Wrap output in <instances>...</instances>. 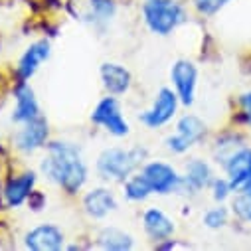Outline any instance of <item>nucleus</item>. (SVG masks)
<instances>
[{
    "label": "nucleus",
    "mask_w": 251,
    "mask_h": 251,
    "mask_svg": "<svg viewBox=\"0 0 251 251\" xmlns=\"http://www.w3.org/2000/svg\"><path fill=\"white\" fill-rule=\"evenodd\" d=\"M44 172L57 182L64 190L75 194L87 180V168L75 147L68 143H53L50 145V154L42 164Z\"/></svg>",
    "instance_id": "1"
},
{
    "label": "nucleus",
    "mask_w": 251,
    "mask_h": 251,
    "mask_svg": "<svg viewBox=\"0 0 251 251\" xmlns=\"http://www.w3.org/2000/svg\"><path fill=\"white\" fill-rule=\"evenodd\" d=\"M143 14L147 26L160 36L170 34L184 20V10L174 0H145Z\"/></svg>",
    "instance_id": "2"
},
{
    "label": "nucleus",
    "mask_w": 251,
    "mask_h": 251,
    "mask_svg": "<svg viewBox=\"0 0 251 251\" xmlns=\"http://www.w3.org/2000/svg\"><path fill=\"white\" fill-rule=\"evenodd\" d=\"M145 151H121V149H111L105 151L99 160H97V168L105 178H113V180H125L143 160Z\"/></svg>",
    "instance_id": "3"
},
{
    "label": "nucleus",
    "mask_w": 251,
    "mask_h": 251,
    "mask_svg": "<svg viewBox=\"0 0 251 251\" xmlns=\"http://www.w3.org/2000/svg\"><path fill=\"white\" fill-rule=\"evenodd\" d=\"M231 192L251 194V149H239L226 158Z\"/></svg>",
    "instance_id": "4"
},
{
    "label": "nucleus",
    "mask_w": 251,
    "mask_h": 251,
    "mask_svg": "<svg viewBox=\"0 0 251 251\" xmlns=\"http://www.w3.org/2000/svg\"><path fill=\"white\" fill-rule=\"evenodd\" d=\"M91 119H93V123L101 125L105 131H109L115 137H125L129 133V123L123 119L121 107L115 97H105L103 101H99Z\"/></svg>",
    "instance_id": "5"
},
{
    "label": "nucleus",
    "mask_w": 251,
    "mask_h": 251,
    "mask_svg": "<svg viewBox=\"0 0 251 251\" xmlns=\"http://www.w3.org/2000/svg\"><path fill=\"white\" fill-rule=\"evenodd\" d=\"M206 133V127L204 123L198 119V117H182L178 127H176V135L170 137L166 143H168V149L174 151V152H184L188 151L194 143H198Z\"/></svg>",
    "instance_id": "6"
},
{
    "label": "nucleus",
    "mask_w": 251,
    "mask_h": 251,
    "mask_svg": "<svg viewBox=\"0 0 251 251\" xmlns=\"http://www.w3.org/2000/svg\"><path fill=\"white\" fill-rule=\"evenodd\" d=\"M176 107H178V95L172 89L164 87V89L158 91V95L154 99V105L147 113H143L141 121L147 125V127H152V129L162 127L164 123H168L174 117Z\"/></svg>",
    "instance_id": "7"
},
{
    "label": "nucleus",
    "mask_w": 251,
    "mask_h": 251,
    "mask_svg": "<svg viewBox=\"0 0 251 251\" xmlns=\"http://www.w3.org/2000/svg\"><path fill=\"white\" fill-rule=\"evenodd\" d=\"M196 79H198V72H196L194 64H190V61H186V59L176 61L172 68V81H174L178 97L182 99L184 105H192V101H194Z\"/></svg>",
    "instance_id": "8"
},
{
    "label": "nucleus",
    "mask_w": 251,
    "mask_h": 251,
    "mask_svg": "<svg viewBox=\"0 0 251 251\" xmlns=\"http://www.w3.org/2000/svg\"><path fill=\"white\" fill-rule=\"evenodd\" d=\"M143 176L147 178L149 186L152 192H158V194H168L172 192L174 188L178 186L180 182V176L176 174V170L164 162H151L145 166L143 170Z\"/></svg>",
    "instance_id": "9"
},
{
    "label": "nucleus",
    "mask_w": 251,
    "mask_h": 251,
    "mask_svg": "<svg viewBox=\"0 0 251 251\" xmlns=\"http://www.w3.org/2000/svg\"><path fill=\"white\" fill-rule=\"evenodd\" d=\"M64 245V235L53 226H40L26 235V247L34 251H57Z\"/></svg>",
    "instance_id": "10"
},
{
    "label": "nucleus",
    "mask_w": 251,
    "mask_h": 251,
    "mask_svg": "<svg viewBox=\"0 0 251 251\" xmlns=\"http://www.w3.org/2000/svg\"><path fill=\"white\" fill-rule=\"evenodd\" d=\"M46 137H48V123L42 117H36L32 121H28L26 127L20 131V135H18V147L22 151H26V152L36 151V149H40L44 145Z\"/></svg>",
    "instance_id": "11"
},
{
    "label": "nucleus",
    "mask_w": 251,
    "mask_h": 251,
    "mask_svg": "<svg viewBox=\"0 0 251 251\" xmlns=\"http://www.w3.org/2000/svg\"><path fill=\"white\" fill-rule=\"evenodd\" d=\"M101 79H103L105 89L113 95H121L131 87V74L119 64H103Z\"/></svg>",
    "instance_id": "12"
},
{
    "label": "nucleus",
    "mask_w": 251,
    "mask_h": 251,
    "mask_svg": "<svg viewBox=\"0 0 251 251\" xmlns=\"http://www.w3.org/2000/svg\"><path fill=\"white\" fill-rule=\"evenodd\" d=\"M34 182H36V176L32 172L12 178L4 188V198H6L8 206H20L28 196H32Z\"/></svg>",
    "instance_id": "13"
},
{
    "label": "nucleus",
    "mask_w": 251,
    "mask_h": 251,
    "mask_svg": "<svg viewBox=\"0 0 251 251\" xmlns=\"http://www.w3.org/2000/svg\"><path fill=\"white\" fill-rule=\"evenodd\" d=\"M83 206H85L89 216L103 218V216H107L109 212H113L117 208V200L109 190H105V188H97V190H91L85 196Z\"/></svg>",
    "instance_id": "14"
},
{
    "label": "nucleus",
    "mask_w": 251,
    "mask_h": 251,
    "mask_svg": "<svg viewBox=\"0 0 251 251\" xmlns=\"http://www.w3.org/2000/svg\"><path fill=\"white\" fill-rule=\"evenodd\" d=\"M50 55V44L48 42H36V44H32L28 50H26V53L22 55V59H20V64H18V74H20V77L22 79H28L30 75H34V72L38 70V66L42 64V61L46 59Z\"/></svg>",
    "instance_id": "15"
},
{
    "label": "nucleus",
    "mask_w": 251,
    "mask_h": 251,
    "mask_svg": "<svg viewBox=\"0 0 251 251\" xmlns=\"http://www.w3.org/2000/svg\"><path fill=\"white\" fill-rule=\"evenodd\" d=\"M40 117V109L34 97V91L28 85H20L16 89V111H14V121L16 123H28L32 119Z\"/></svg>",
    "instance_id": "16"
},
{
    "label": "nucleus",
    "mask_w": 251,
    "mask_h": 251,
    "mask_svg": "<svg viewBox=\"0 0 251 251\" xmlns=\"http://www.w3.org/2000/svg\"><path fill=\"white\" fill-rule=\"evenodd\" d=\"M143 222H145L147 233H149L152 239H168V237L172 235V231H174L172 222H170L160 210H156V208L147 210Z\"/></svg>",
    "instance_id": "17"
},
{
    "label": "nucleus",
    "mask_w": 251,
    "mask_h": 251,
    "mask_svg": "<svg viewBox=\"0 0 251 251\" xmlns=\"http://www.w3.org/2000/svg\"><path fill=\"white\" fill-rule=\"evenodd\" d=\"M212 180V170L206 162L202 160H194L190 162L186 170V184L192 188V190H200V188H206Z\"/></svg>",
    "instance_id": "18"
},
{
    "label": "nucleus",
    "mask_w": 251,
    "mask_h": 251,
    "mask_svg": "<svg viewBox=\"0 0 251 251\" xmlns=\"http://www.w3.org/2000/svg\"><path fill=\"white\" fill-rule=\"evenodd\" d=\"M99 245L103 249L125 251V249L133 247V239H131V235H127L125 231H119V229H103L99 235Z\"/></svg>",
    "instance_id": "19"
},
{
    "label": "nucleus",
    "mask_w": 251,
    "mask_h": 251,
    "mask_svg": "<svg viewBox=\"0 0 251 251\" xmlns=\"http://www.w3.org/2000/svg\"><path fill=\"white\" fill-rule=\"evenodd\" d=\"M125 190H127V198H131V200H145V198L152 192L145 176H135V178H131V180L127 182V188H125Z\"/></svg>",
    "instance_id": "20"
},
{
    "label": "nucleus",
    "mask_w": 251,
    "mask_h": 251,
    "mask_svg": "<svg viewBox=\"0 0 251 251\" xmlns=\"http://www.w3.org/2000/svg\"><path fill=\"white\" fill-rule=\"evenodd\" d=\"M233 214L243 220V222H251V194L245 192H237L235 200H233Z\"/></svg>",
    "instance_id": "21"
},
{
    "label": "nucleus",
    "mask_w": 251,
    "mask_h": 251,
    "mask_svg": "<svg viewBox=\"0 0 251 251\" xmlns=\"http://www.w3.org/2000/svg\"><path fill=\"white\" fill-rule=\"evenodd\" d=\"M227 2H229V0H194V6L198 8V12L206 14V16H212L222 6H226Z\"/></svg>",
    "instance_id": "22"
},
{
    "label": "nucleus",
    "mask_w": 251,
    "mask_h": 251,
    "mask_svg": "<svg viewBox=\"0 0 251 251\" xmlns=\"http://www.w3.org/2000/svg\"><path fill=\"white\" fill-rule=\"evenodd\" d=\"M226 222H227V214H226L224 208H214V210H210V212L206 214V218H204V224H206L208 227H222Z\"/></svg>",
    "instance_id": "23"
},
{
    "label": "nucleus",
    "mask_w": 251,
    "mask_h": 251,
    "mask_svg": "<svg viewBox=\"0 0 251 251\" xmlns=\"http://www.w3.org/2000/svg\"><path fill=\"white\" fill-rule=\"evenodd\" d=\"M231 192V186H229V180H216L214 182V198L216 200H226L227 194Z\"/></svg>",
    "instance_id": "24"
},
{
    "label": "nucleus",
    "mask_w": 251,
    "mask_h": 251,
    "mask_svg": "<svg viewBox=\"0 0 251 251\" xmlns=\"http://www.w3.org/2000/svg\"><path fill=\"white\" fill-rule=\"evenodd\" d=\"M241 107H243V115H245L247 123L251 125V91L241 97Z\"/></svg>",
    "instance_id": "25"
}]
</instances>
